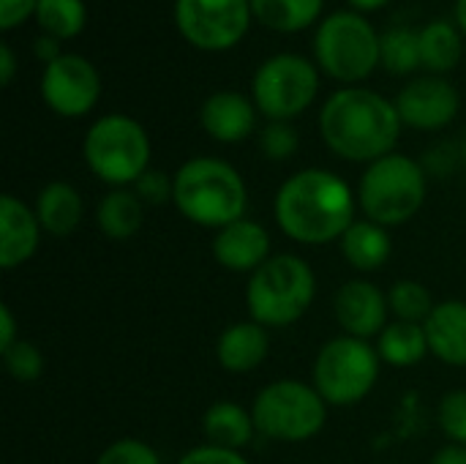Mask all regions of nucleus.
<instances>
[{
  "instance_id": "obj_1",
  "label": "nucleus",
  "mask_w": 466,
  "mask_h": 464,
  "mask_svg": "<svg viewBox=\"0 0 466 464\" xmlns=\"http://www.w3.org/2000/svg\"><path fill=\"white\" fill-rule=\"evenodd\" d=\"M358 194L336 172L306 167L292 172L273 197V219L279 230L303 246L339 243L355 224Z\"/></svg>"
},
{
  "instance_id": "obj_2",
  "label": "nucleus",
  "mask_w": 466,
  "mask_h": 464,
  "mask_svg": "<svg viewBox=\"0 0 466 464\" xmlns=\"http://www.w3.org/2000/svg\"><path fill=\"white\" fill-rule=\"evenodd\" d=\"M317 126L328 150L352 164L393 153L404 129L396 101L363 85L333 90L319 107Z\"/></svg>"
},
{
  "instance_id": "obj_3",
  "label": "nucleus",
  "mask_w": 466,
  "mask_h": 464,
  "mask_svg": "<svg viewBox=\"0 0 466 464\" xmlns=\"http://www.w3.org/2000/svg\"><path fill=\"white\" fill-rule=\"evenodd\" d=\"M172 202L191 224L218 232L221 227L246 219L248 186L229 161L218 156H194L175 172Z\"/></svg>"
},
{
  "instance_id": "obj_4",
  "label": "nucleus",
  "mask_w": 466,
  "mask_h": 464,
  "mask_svg": "<svg viewBox=\"0 0 466 464\" xmlns=\"http://www.w3.org/2000/svg\"><path fill=\"white\" fill-rule=\"evenodd\" d=\"M317 298L314 268L292 252L273 254L246 282V309L259 325L289 328L311 309Z\"/></svg>"
},
{
  "instance_id": "obj_5",
  "label": "nucleus",
  "mask_w": 466,
  "mask_h": 464,
  "mask_svg": "<svg viewBox=\"0 0 466 464\" xmlns=\"http://www.w3.org/2000/svg\"><path fill=\"white\" fill-rule=\"evenodd\" d=\"M358 208L388 230L412 222L429 197V175L420 161L407 153H388L366 164L358 180Z\"/></svg>"
},
{
  "instance_id": "obj_6",
  "label": "nucleus",
  "mask_w": 466,
  "mask_h": 464,
  "mask_svg": "<svg viewBox=\"0 0 466 464\" xmlns=\"http://www.w3.org/2000/svg\"><path fill=\"white\" fill-rule=\"evenodd\" d=\"M150 156L153 145L145 126L126 112L101 115L82 139L87 170L109 189H131L150 170Z\"/></svg>"
},
{
  "instance_id": "obj_7",
  "label": "nucleus",
  "mask_w": 466,
  "mask_h": 464,
  "mask_svg": "<svg viewBox=\"0 0 466 464\" xmlns=\"http://www.w3.org/2000/svg\"><path fill=\"white\" fill-rule=\"evenodd\" d=\"M380 38L371 19L355 8H341L328 14L314 36V60L319 71L344 88L369 79L377 66H382Z\"/></svg>"
},
{
  "instance_id": "obj_8",
  "label": "nucleus",
  "mask_w": 466,
  "mask_h": 464,
  "mask_svg": "<svg viewBox=\"0 0 466 464\" xmlns=\"http://www.w3.org/2000/svg\"><path fill=\"white\" fill-rule=\"evenodd\" d=\"M382 358L374 342L355 336L328 339L311 366V386L328 402V407H355L371 397L380 383Z\"/></svg>"
},
{
  "instance_id": "obj_9",
  "label": "nucleus",
  "mask_w": 466,
  "mask_h": 464,
  "mask_svg": "<svg viewBox=\"0 0 466 464\" xmlns=\"http://www.w3.org/2000/svg\"><path fill=\"white\" fill-rule=\"evenodd\" d=\"M328 402L311 383L273 380L257 391L251 416L257 432L273 443H309L328 427Z\"/></svg>"
},
{
  "instance_id": "obj_10",
  "label": "nucleus",
  "mask_w": 466,
  "mask_h": 464,
  "mask_svg": "<svg viewBox=\"0 0 466 464\" xmlns=\"http://www.w3.org/2000/svg\"><path fill=\"white\" fill-rule=\"evenodd\" d=\"M319 93V66L298 52H279L262 60L251 77V98L268 120H295Z\"/></svg>"
},
{
  "instance_id": "obj_11",
  "label": "nucleus",
  "mask_w": 466,
  "mask_h": 464,
  "mask_svg": "<svg viewBox=\"0 0 466 464\" xmlns=\"http://www.w3.org/2000/svg\"><path fill=\"white\" fill-rule=\"evenodd\" d=\"M251 19V0H175V27L202 52L232 49L246 38Z\"/></svg>"
},
{
  "instance_id": "obj_12",
  "label": "nucleus",
  "mask_w": 466,
  "mask_h": 464,
  "mask_svg": "<svg viewBox=\"0 0 466 464\" xmlns=\"http://www.w3.org/2000/svg\"><path fill=\"white\" fill-rule=\"evenodd\" d=\"M44 104L60 118H85L101 98L98 68L79 52H63L46 63L38 82Z\"/></svg>"
},
{
  "instance_id": "obj_13",
  "label": "nucleus",
  "mask_w": 466,
  "mask_h": 464,
  "mask_svg": "<svg viewBox=\"0 0 466 464\" xmlns=\"http://www.w3.org/2000/svg\"><path fill=\"white\" fill-rule=\"evenodd\" d=\"M396 109L401 123L415 131H442L456 120L461 109V93L451 79L426 74L410 79L399 90Z\"/></svg>"
},
{
  "instance_id": "obj_14",
  "label": "nucleus",
  "mask_w": 466,
  "mask_h": 464,
  "mask_svg": "<svg viewBox=\"0 0 466 464\" xmlns=\"http://www.w3.org/2000/svg\"><path fill=\"white\" fill-rule=\"evenodd\" d=\"M333 314L347 336L377 342L390 323L388 293L369 279H350L333 295Z\"/></svg>"
},
{
  "instance_id": "obj_15",
  "label": "nucleus",
  "mask_w": 466,
  "mask_h": 464,
  "mask_svg": "<svg viewBox=\"0 0 466 464\" xmlns=\"http://www.w3.org/2000/svg\"><path fill=\"white\" fill-rule=\"evenodd\" d=\"M270 249H273L270 232L248 216L213 232V243H210L213 260L224 271L246 273V276H251L257 268H262L273 257Z\"/></svg>"
},
{
  "instance_id": "obj_16",
  "label": "nucleus",
  "mask_w": 466,
  "mask_h": 464,
  "mask_svg": "<svg viewBox=\"0 0 466 464\" xmlns=\"http://www.w3.org/2000/svg\"><path fill=\"white\" fill-rule=\"evenodd\" d=\"M259 109L251 96L240 90H216L199 107V123L205 134L221 145L246 142L257 131Z\"/></svg>"
},
{
  "instance_id": "obj_17",
  "label": "nucleus",
  "mask_w": 466,
  "mask_h": 464,
  "mask_svg": "<svg viewBox=\"0 0 466 464\" xmlns=\"http://www.w3.org/2000/svg\"><path fill=\"white\" fill-rule=\"evenodd\" d=\"M41 222L33 205L14 194L0 197V268L16 271L30 263L41 246Z\"/></svg>"
},
{
  "instance_id": "obj_18",
  "label": "nucleus",
  "mask_w": 466,
  "mask_h": 464,
  "mask_svg": "<svg viewBox=\"0 0 466 464\" xmlns=\"http://www.w3.org/2000/svg\"><path fill=\"white\" fill-rule=\"evenodd\" d=\"M270 334L265 325L248 320L229 323L216 339V361L229 375H248L268 361Z\"/></svg>"
},
{
  "instance_id": "obj_19",
  "label": "nucleus",
  "mask_w": 466,
  "mask_h": 464,
  "mask_svg": "<svg viewBox=\"0 0 466 464\" xmlns=\"http://www.w3.org/2000/svg\"><path fill=\"white\" fill-rule=\"evenodd\" d=\"M429 350L445 366H466V301H440L423 323Z\"/></svg>"
},
{
  "instance_id": "obj_20",
  "label": "nucleus",
  "mask_w": 466,
  "mask_h": 464,
  "mask_svg": "<svg viewBox=\"0 0 466 464\" xmlns=\"http://www.w3.org/2000/svg\"><path fill=\"white\" fill-rule=\"evenodd\" d=\"M33 211L46 235L68 238L85 219V200L68 180H49L38 189Z\"/></svg>"
},
{
  "instance_id": "obj_21",
  "label": "nucleus",
  "mask_w": 466,
  "mask_h": 464,
  "mask_svg": "<svg viewBox=\"0 0 466 464\" xmlns=\"http://www.w3.org/2000/svg\"><path fill=\"white\" fill-rule=\"evenodd\" d=\"M339 249L352 271L374 273L388 265V260L393 254V238H390L388 227H382L371 219H355V224L341 235Z\"/></svg>"
},
{
  "instance_id": "obj_22",
  "label": "nucleus",
  "mask_w": 466,
  "mask_h": 464,
  "mask_svg": "<svg viewBox=\"0 0 466 464\" xmlns=\"http://www.w3.org/2000/svg\"><path fill=\"white\" fill-rule=\"evenodd\" d=\"M202 435H205V443H210V446L229 449V451H246L259 432H257L251 407L221 399L205 410Z\"/></svg>"
},
{
  "instance_id": "obj_23",
  "label": "nucleus",
  "mask_w": 466,
  "mask_h": 464,
  "mask_svg": "<svg viewBox=\"0 0 466 464\" xmlns=\"http://www.w3.org/2000/svg\"><path fill=\"white\" fill-rule=\"evenodd\" d=\"M145 224V202L134 189H109L96 205V227L109 241H128Z\"/></svg>"
},
{
  "instance_id": "obj_24",
  "label": "nucleus",
  "mask_w": 466,
  "mask_h": 464,
  "mask_svg": "<svg viewBox=\"0 0 466 464\" xmlns=\"http://www.w3.org/2000/svg\"><path fill=\"white\" fill-rule=\"evenodd\" d=\"M374 347H377L382 364H388L393 369L418 366L426 356H431L426 328L418 323H401V320H390L388 328L377 336Z\"/></svg>"
},
{
  "instance_id": "obj_25",
  "label": "nucleus",
  "mask_w": 466,
  "mask_h": 464,
  "mask_svg": "<svg viewBox=\"0 0 466 464\" xmlns=\"http://www.w3.org/2000/svg\"><path fill=\"white\" fill-rule=\"evenodd\" d=\"M418 41H420V66L429 68L431 74L442 77L459 66L464 52L459 25L448 19H431L418 30Z\"/></svg>"
},
{
  "instance_id": "obj_26",
  "label": "nucleus",
  "mask_w": 466,
  "mask_h": 464,
  "mask_svg": "<svg viewBox=\"0 0 466 464\" xmlns=\"http://www.w3.org/2000/svg\"><path fill=\"white\" fill-rule=\"evenodd\" d=\"M325 11V0H251L257 22L276 33H300L311 27Z\"/></svg>"
},
{
  "instance_id": "obj_27",
  "label": "nucleus",
  "mask_w": 466,
  "mask_h": 464,
  "mask_svg": "<svg viewBox=\"0 0 466 464\" xmlns=\"http://www.w3.org/2000/svg\"><path fill=\"white\" fill-rule=\"evenodd\" d=\"M41 33H49L60 41L76 38L87 25L85 0H38L35 16Z\"/></svg>"
},
{
  "instance_id": "obj_28",
  "label": "nucleus",
  "mask_w": 466,
  "mask_h": 464,
  "mask_svg": "<svg viewBox=\"0 0 466 464\" xmlns=\"http://www.w3.org/2000/svg\"><path fill=\"white\" fill-rule=\"evenodd\" d=\"M380 55H382V68L399 77L412 74L420 66V41L418 30L407 25L388 27L380 38Z\"/></svg>"
},
{
  "instance_id": "obj_29",
  "label": "nucleus",
  "mask_w": 466,
  "mask_h": 464,
  "mask_svg": "<svg viewBox=\"0 0 466 464\" xmlns=\"http://www.w3.org/2000/svg\"><path fill=\"white\" fill-rule=\"evenodd\" d=\"M388 306H390V317L393 320L423 325L437 304L431 298V290L423 282H418V279H399L388 290Z\"/></svg>"
},
{
  "instance_id": "obj_30",
  "label": "nucleus",
  "mask_w": 466,
  "mask_h": 464,
  "mask_svg": "<svg viewBox=\"0 0 466 464\" xmlns=\"http://www.w3.org/2000/svg\"><path fill=\"white\" fill-rule=\"evenodd\" d=\"M0 356H3L5 372L16 383H35L44 375L46 361H44V353H41V347L35 342L19 339L11 350H5Z\"/></svg>"
},
{
  "instance_id": "obj_31",
  "label": "nucleus",
  "mask_w": 466,
  "mask_h": 464,
  "mask_svg": "<svg viewBox=\"0 0 466 464\" xmlns=\"http://www.w3.org/2000/svg\"><path fill=\"white\" fill-rule=\"evenodd\" d=\"M300 148L298 129L289 120H268L259 131V150L270 161H289Z\"/></svg>"
},
{
  "instance_id": "obj_32",
  "label": "nucleus",
  "mask_w": 466,
  "mask_h": 464,
  "mask_svg": "<svg viewBox=\"0 0 466 464\" xmlns=\"http://www.w3.org/2000/svg\"><path fill=\"white\" fill-rule=\"evenodd\" d=\"M437 424L448 443L466 446V388H453L440 399Z\"/></svg>"
},
{
  "instance_id": "obj_33",
  "label": "nucleus",
  "mask_w": 466,
  "mask_h": 464,
  "mask_svg": "<svg viewBox=\"0 0 466 464\" xmlns=\"http://www.w3.org/2000/svg\"><path fill=\"white\" fill-rule=\"evenodd\" d=\"M93 464H164L161 454L142 438H120L109 443Z\"/></svg>"
},
{
  "instance_id": "obj_34",
  "label": "nucleus",
  "mask_w": 466,
  "mask_h": 464,
  "mask_svg": "<svg viewBox=\"0 0 466 464\" xmlns=\"http://www.w3.org/2000/svg\"><path fill=\"white\" fill-rule=\"evenodd\" d=\"M131 189H134V194L145 202V208H147V205H150V208H161V205L172 202V197H175V175L150 167Z\"/></svg>"
},
{
  "instance_id": "obj_35",
  "label": "nucleus",
  "mask_w": 466,
  "mask_h": 464,
  "mask_svg": "<svg viewBox=\"0 0 466 464\" xmlns=\"http://www.w3.org/2000/svg\"><path fill=\"white\" fill-rule=\"evenodd\" d=\"M177 464H251L246 459L243 451H229V449H218V446H210V443H202V446H194L188 449Z\"/></svg>"
},
{
  "instance_id": "obj_36",
  "label": "nucleus",
  "mask_w": 466,
  "mask_h": 464,
  "mask_svg": "<svg viewBox=\"0 0 466 464\" xmlns=\"http://www.w3.org/2000/svg\"><path fill=\"white\" fill-rule=\"evenodd\" d=\"M420 164H423V170H426L429 178H431V175L448 178V175L461 164V150H459L456 145H451V142H442V145L431 148Z\"/></svg>"
},
{
  "instance_id": "obj_37",
  "label": "nucleus",
  "mask_w": 466,
  "mask_h": 464,
  "mask_svg": "<svg viewBox=\"0 0 466 464\" xmlns=\"http://www.w3.org/2000/svg\"><path fill=\"white\" fill-rule=\"evenodd\" d=\"M38 0H0V27L11 30L35 16Z\"/></svg>"
},
{
  "instance_id": "obj_38",
  "label": "nucleus",
  "mask_w": 466,
  "mask_h": 464,
  "mask_svg": "<svg viewBox=\"0 0 466 464\" xmlns=\"http://www.w3.org/2000/svg\"><path fill=\"white\" fill-rule=\"evenodd\" d=\"M60 44H63L60 38H55L49 33H41V36L33 38V55L46 66V63H52V60H57L63 55V46Z\"/></svg>"
},
{
  "instance_id": "obj_39",
  "label": "nucleus",
  "mask_w": 466,
  "mask_h": 464,
  "mask_svg": "<svg viewBox=\"0 0 466 464\" xmlns=\"http://www.w3.org/2000/svg\"><path fill=\"white\" fill-rule=\"evenodd\" d=\"M19 339H22V336L16 334V317H14V312H11V306L3 304V306H0V353L11 350Z\"/></svg>"
},
{
  "instance_id": "obj_40",
  "label": "nucleus",
  "mask_w": 466,
  "mask_h": 464,
  "mask_svg": "<svg viewBox=\"0 0 466 464\" xmlns=\"http://www.w3.org/2000/svg\"><path fill=\"white\" fill-rule=\"evenodd\" d=\"M14 74H16V55L11 49V44H0V85L8 88L14 82Z\"/></svg>"
},
{
  "instance_id": "obj_41",
  "label": "nucleus",
  "mask_w": 466,
  "mask_h": 464,
  "mask_svg": "<svg viewBox=\"0 0 466 464\" xmlns=\"http://www.w3.org/2000/svg\"><path fill=\"white\" fill-rule=\"evenodd\" d=\"M429 464H466V446H456V443H448L442 446Z\"/></svg>"
},
{
  "instance_id": "obj_42",
  "label": "nucleus",
  "mask_w": 466,
  "mask_h": 464,
  "mask_svg": "<svg viewBox=\"0 0 466 464\" xmlns=\"http://www.w3.org/2000/svg\"><path fill=\"white\" fill-rule=\"evenodd\" d=\"M390 0H350V5L355 8V11H360V14H366V11H377V8H385Z\"/></svg>"
},
{
  "instance_id": "obj_43",
  "label": "nucleus",
  "mask_w": 466,
  "mask_h": 464,
  "mask_svg": "<svg viewBox=\"0 0 466 464\" xmlns=\"http://www.w3.org/2000/svg\"><path fill=\"white\" fill-rule=\"evenodd\" d=\"M456 25L466 36V0H456Z\"/></svg>"
},
{
  "instance_id": "obj_44",
  "label": "nucleus",
  "mask_w": 466,
  "mask_h": 464,
  "mask_svg": "<svg viewBox=\"0 0 466 464\" xmlns=\"http://www.w3.org/2000/svg\"><path fill=\"white\" fill-rule=\"evenodd\" d=\"M459 150H461V164H464V167H466V139H464V142H461V145H459Z\"/></svg>"
}]
</instances>
